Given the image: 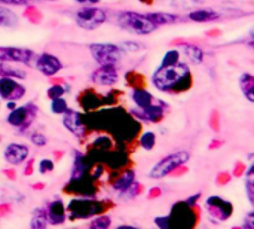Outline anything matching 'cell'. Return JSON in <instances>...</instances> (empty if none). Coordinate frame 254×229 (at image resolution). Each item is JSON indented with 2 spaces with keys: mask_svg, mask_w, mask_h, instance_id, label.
I'll return each mask as SVG.
<instances>
[{
  "mask_svg": "<svg viewBox=\"0 0 254 229\" xmlns=\"http://www.w3.org/2000/svg\"><path fill=\"white\" fill-rule=\"evenodd\" d=\"M134 182H135V173L129 170V171L124 173V176L118 182L113 183V189H116L119 192H127L134 185Z\"/></svg>",
  "mask_w": 254,
  "mask_h": 229,
  "instance_id": "cell-20",
  "label": "cell"
},
{
  "mask_svg": "<svg viewBox=\"0 0 254 229\" xmlns=\"http://www.w3.org/2000/svg\"><path fill=\"white\" fill-rule=\"evenodd\" d=\"M121 48V51H125V52H138L143 49V46L138 43V42H134V40H127V42H121L118 45Z\"/></svg>",
  "mask_w": 254,
  "mask_h": 229,
  "instance_id": "cell-26",
  "label": "cell"
},
{
  "mask_svg": "<svg viewBox=\"0 0 254 229\" xmlns=\"http://www.w3.org/2000/svg\"><path fill=\"white\" fill-rule=\"evenodd\" d=\"M0 106H1V103H0Z\"/></svg>",
  "mask_w": 254,
  "mask_h": 229,
  "instance_id": "cell-38",
  "label": "cell"
},
{
  "mask_svg": "<svg viewBox=\"0 0 254 229\" xmlns=\"http://www.w3.org/2000/svg\"><path fill=\"white\" fill-rule=\"evenodd\" d=\"M73 1H76V3H79V4H82V6H95V4H98L101 0H73Z\"/></svg>",
  "mask_w": 254,
  "mask_h": 229,
  "instance_id": "cell-34",
  "label": "cell"
},
{
  "mask_svg": "<svg viewBox=\"0 0 254 229\" xmlns=\"http://www.w3.org/2000/svg\"><path fill=\"white\" fill-rule=\"evenodd\" d=\"M180 51L179 49H170L164 54L162 60H161V66H167V64H174L177 61H180Z\"/></svg>",
  "mask_w": 254,
  "mask_h": 229,
  "instance_id": "cell-24",
  "label": "cell"
},
{
  "mask_svg": "<svg viewBox=\"0 0 254 229\" xmlns=\"http://www.w3.org/2000/svg\"><path fill=\"white\" fill-rule=\"evenodd\" d=\"M89 52L92 58L100 64H113L116 66L121 61L122 51L118 45L115 43H91L89 45Z\"/></svg>",
  "mask_w": 254,
  "mask_h": 229,
  "instance_id": "cell-6",
  "label": "cell"
},
{
  "mask_svg": "<svg viewBox=\"0 0 254 229\" xmlns=\"http://www.w3.org/2000/svg\"><path fill=\"white\" fill-rule=\"evenodd\" d=\"M36 69L45 76H54L63 69V63L52 54H40L36 60Z\"/></svg>",
  "mask_w": 254,
  "mask_h": 229,
  "instance_id": "cell-11",
  "label": "cell"
},
{
  "mask_svg": "<svg viewBox=\"0 0 254 229\" xmlns=\"http://www.w3.org/2000/svg\"><path fill=\"white\" fill-rule=\"evenodd\" d=\"M63 124L64 127L73 133L74 136L77 137H82L85 134V125L82 122V118H80V113L77 110H73V109H67L64 113H63Z\"/></svg>",
  "mask_w": 254,
  "mask_h": 229,
  "instance_id": "cell-12",
  "label": "cell"
},
{
  "mask_svg": "<svg viewBox=\"0 0 254 229\" xmlns=\"http://www.w3.org/2000/svg\"><path fill=\"white\" fill-rule=\"evenodd\" d=\"M31 60H33V51L31 49L16 48V46H0V61L28 64Z\"/></svg>",
  "mask_w": 254,
  "mask_h": 229,
  "instance_id": "cell-10",
  "label": "cell"
},
{
  "mask_svg": "<svg viewBox=\"0 0 254 229\" xmlns=\"http://www.w3.org/2000/svg\"><path fill=\"white\" fill-rule=\"evenodd\" d=\"M64 92H65V89H64L61 85H54V86L48 88V91H46V94H48V97H49L51 100H52V98L63 97V95H64Z\"/></svg>",
  "mask_w": 254,
  "mask_h": 229,
  "instance_id": "cell-30",
  "label": "cell"
},
{
  "mask_svg": "<svg viewBox=\"0 0 254 229\" xmlns=\"http://www.w3.org/2000/svg\"><path fill=\"white\" fill-rule=\"evenodd\" d=\"M207 207L210 210V213L216 218L220 216V219H228V216L232 213V206L226 201H223L219 197H211L207 201Z\"/></svg>",
  "mask_w": 254,
  "mask_h": 229,
  "instance_id": "cell-14",
  "label": "cell"
},
{
  "mask_svg": "<svg viewBox=\"0 0 254 229\" xmlns=\"http://www.w3.org/2000/svg\"><path fill=\"white\" fill-rule=\"evenodd\" d=\"M30 0H0L1 6H27Z\"/></svg>",
  "mask_w": 254,
  "mask_h": 229,
  "instance_id": "cell-33",
  "label": "cell"
},
{
  "mask_svg": "<svg viewBox=\"0 0 254 229\" xmlns=\"http://www.w3.org/2000/svg\"><path fill=\"white\" fill-rule=\"evenodd\" d=\"M48 224V219H46V212L43 210L42 212V216H34L33 221H31V228H45Z\"/></svg>",
  "mask_w": 254,
  "mask_h": 229,
  "instance_id": "cell-32",
  "label": "cell"
},
{
  "mask_svg": "<svg viewBox=\"0 0 254 229\" xmlns=\"http://www.w3.org/2000/svg\"><path fill=\"white\" fill-rule=\"evenodd\" d=\"M49 109L52 113L55 115H63L67 109H68V103L65 98L63 97H58V98H52L51 100V104H49Z\"/></svg>",
  "mask_w": 254,
  "mask_h": 229,
  "instance_id": "cell-22",
  "label": "cell"
},
{
  "mask_svg": "<svg viewBox=\"0 0 254 229\" xmlns=\"http://www.w3.org/2000/svg\"><path fill=\"white\" fill-rule=\"evenodd\" d=\"M76 22L83 30H95L103 25L107 19V15L103 9L95 6H83L74 13Z\"/></svg>",
  "mask_w": 254,
  "mask_h": 229,
  "instance_id": "cell-5",
  "label": "cell"
},
{
  "mask_svg": "<svg viewBox=\"0 0 254 229\" xmlns=\"http://www.w3.org/2000/svg\"><path fill=\"white\" fill-rule=\"evenodd\" d=\"M46 219L57 225V224H61L64 222L65 219V213H64V206L61 201H52L48 207V212H46Z\"/></svg>",
  "mask_w": 254,
  "mask_h": 229,
  "instance_id": "cell-16",
  "label": "cell"
},
{
  "mask_svg": "<svg viewBox=\"0 0 254 229\" xmlns=\"http://www.w3.org/2000/svg\"><path fill=\"white\" fill-rule=\"evenodd\" d=\"M118 25L125 30L129 31L132 34H138V36H146L153 33L158 25L149 18L147 13H138V12H121L116 18Z\"/></svg>",
  "mask_w": 254,
  "mask_h": 229,
  "instance_id": "cell-3",
  "label": "cell"
},
{
  "mask_svg": "<svg viewBox=\"0 0 254 229\" xmlns=\"http://www.w3.org/2000/svg\"><path fill=\"white\" fill-rule=\"evenodd\" d=\"M253 170L254 167L252 165V167L249 168L247 174H246V189H247V195H249V200H250L252 204H253Z\"/></svg>",
  "mask_w": 254,
  "mask_h": 229,
  "instance_id": "cell-27",
  "label": "cell"
},
{
  "mask_svg": "<svg viewBox=\"0 0 254 229\" xmlns=\"http://www.w3.org/2000/svg\"><path fill=\"white\" fill-rule=\"evenodd\" d=\"M240 88L244 97L253 103L254 101V77L252 73H241L240 76Z\"/></svg>",
  "mask_w": 254,
  "mask_h": 229,
  "instance_id": "cell-18",
  "label": "cell"
},
{
  "mask_svg": "<svg viewBox=\"0 0 254 229\" xmlns=\"http://www.w3.org/2000/svg\"><path fill=\"white\" fill-rule=\"evenodd\" d=\"M25 86L21 85L16 79L1 76L0 77V98L6 101H18L25 95Z\"/></svg>",
  "mask_w": 254,
  "mask_h": 229,
  "instance_id": "cell-7",
  "label": "cell"
},
{
  "mask_svg": "<svg viewBox=\"0 0 254 229\" xmlns=\"http://www.w3.org/2000/svg\"><path fill=\"white\" fill-rule=\"evenodd\" d=\"M190 70L186 63L177 61L174 64L159 66L152 75V83L162 92H171L182 88L183 83L189 82Z\"/></svg>",
  "mask_w": 254,
  "mask_h": 229,
  "instance_id": "cell-1",
  "label": "cell"
},
{
  "mask_svg": "<svg viewBox=\"0 0 254 229\" xmlns=\"http://www.w3.org/2000/svg\"><path fill=\"white\" fill-rule=\"evenodd\" d=\"M156 224H158L161 228H167V227H168V218H165V216L156 218Z\"/></svg>",
  "mask_w": 254,
  "mask_h": 229,
  "instance_id": "cell-35",
  "label": "cell"
},
{
  "mask_svg": "<svg viewBox=\"0 0 254 229\" xmlns=\"http://www.w3.org/2000/svg\"><path fill=\"white\" fill-rule=\"evenodd\" d=\"M155 143H156V136H155L153 131H146V133H143V136H141V139H140V145H141L143 149L152 151V149L155 148Z\"/></svg>",
  "mask_w": 254,
  "mask_h": 229,
  "instance_id": "cell-23",
  "label": "cell"
},
{
  "mask_svg": "<svg viewBox=\"0 0 254 229\" xmlns=\"http://www.w3.org/2000/svg\"><path fill=\"white\" fill-rule=\"evenodd\" d=\"M30 121H31V116H30L28 106L13 107L10 113L7 115V122L16 128H25L27 125H30Z\"/></svg>",
  "mask_w": 254,
  "mask_h": 229,
  "instance_id": "cell-13",
  "label": "cell"
},
{
  "mask_svg": "<svg viewBox=\"0 0 254 229\" xmlns=\"http://www.w3.org/2000/svg\"><path fill=\"white\" fill-rule=\"evenodd\" d=\"M109 225H110V219H109V216H100V218H95V219L89 224V227H91V228H98V229L109 228Z\"/></svg>",
  "mask_w": 254,
  "mask_h": 229,
  "instance_id": "cell-29",
  "label": "cell"
},
{
  "mask_svg": "<svg viewBox=\"0 0 254 229\" xmlns=\"http://www.w3.org/2000/svg\"><path fill=\"white\" fill-rule=\"evenodd\" d=\"M37 170L40 174H46V173L54 170V162L49 158H42L37 164Z\"/></svg>",
  "mask_w": 254,
  "mask_h": 229,
  "instance_id": "cell-28",
  "label": "cell"
},
{
  "mask_svg": "<svg viewBox=\"0 0 254 229\" xmlns=\"http://www.w3.org/2000/svg\"><path fill=\"white\" fill-rule=\"evenodd\" d=\"M15 24V16L10 10H7L6 7H1L0 6V25H6V27H10Z\"/></svg>",
  "mask_w": 254,
  "mask_h": 229,
  "instance_id": "cell-25",
  "label": "cell"
},
{
  "mask_svg": "<svg viewBox=\"0 0 254 229\" xmlns=\"http://www.w3.org/2000/svg\"><path fill=\"white\" fill-rule=\"evenodd\" d=\"M180 54H183L190 63L193 64H201L204 61V51L196 46V45H190V43H185L180 46Z\"/></svg>",
  "mask_w": 254,
  "mask_h": 229,
  "instance_id": "cell-15",
  "label": "cell"
},
{
  "mask_svg": "<svg viewBox=\"0 0 254 229\" xmlns=\"http://www.w3.org/2000/svg\"><path fill=\"white\" fill-rule=\"evenodd\" d=\"M6 106H7V109H10V110H12L13 107H16V101H7V104H6Z\"/></svg>",
  "mask_w": 254,
  "mask_h": 229,
  "instance_id": "cell-36",
  "label": "cell"
},
{
  "mask_svg": "<svg viewBox=\"0 0 254 229\" xmlns=\"http://www.w3.org/2000/svg\"><path fill=\"white\" fill-rule=\"evenodd\" d=\"M48 1H55V0H48Z\"/></svg>",
  "mask_w": 254,
  "mask_h": 229,
  "instance_id": "cell-37",
  "label": "cell"
},
{
  "mask_svg": "<svg viewBox=\"0 0 254 229\" xmlns=\"http://www.w3.org/2000/svg\"><path fill=\"white\" fill-rule=\"evenodd\" d=\"M30 140H31V143H33L34 146H39V148H43V146L48 143V139H46L45 134H42V133H33V134L30 136Z\"/></svg>",
  "mask_w": 254,
  "mask_h": 229,
  "instance_id": "cell-31",
  "label": "cell"
},
{
  "mask_svg": "<svg viewBox=\"0 0 254 229\" xmlns=\"http://www.w3.org/2000/svg\"><path fill=\"white\" fill-rule=\"evenodd\" d=\"M92 82L100 86H113L119 80V73L116 70V66L113 64H103L100 66L91 76Z\"/></svg>",
  "mask_w": 254,
  "mask_h": 229,
  "instance_id": "cell-8",
  "label": "cell"
},
{
  "mask_svg": "<svg viewBox=\"0 0 254 229\" xmlns=\"http://www.w3.org/2000/svg\"><path fill=\"white\" fill-rule=\"evenodd\" d=\"M30 155V148L24 143H9L3 149V158L9 165H21Z\"/></svg>",
  "mask_w": 254,
  "mask_h": 229,
  "instance_id": "cell-9",
  "label": "cell"
},
{
  "mask_svg": "<svg viewBox=\"0 0 254 229\" xmlns=\"http://www.w3.org/2000/svg\"><path fill=\"white\" fill-rule=\"evenodd\" d=\"M149 18L158 25H167V24H173V22H177V16L176 15H171V13H147Z\"/></svg>",
  "mask_w": 254,
  "mask_h": 229,
  "instance_id": "cell-21",
  "label": "cell"
},
{
  "mask_svg": "<svg viewBox=\"0 0 254 229\" xmlns=\"http://www.w3.org/2000/svg\"><path fill=\"white\" fill-rule=\"evenodd\" d=\"M0 75L13 77V79H24L27 76L24 70H21L19 67H16L15 64H12L9 61H0Z\"/></svg>",
  "mask_w": 254,
  "mask_h": 229,
  "instance_id": "cell-19",
  "label": "cell"
},
{
  "mask_svg": "<svg viewBox=\"0 0 254 229\" xmlns=\"http://www.w3.org/2000/svg\"><path fill=\"white\" fill-rule=\"evenodd\" d=\"M188 18L190 21H195V22H201L202 24V22H213V21L219 19L220 15L217 12L211 10V9H195V10H192L188 15Z\"/></svg>",
  "mask_w": 254,
  "mask_h": 229,
  "instance_id": "cell-17",
  "label": "cell"
},
{
  "mask_svg": "<svg viewBox=\"0 0 254 229\" xmlns=\"http://www.w3.org/2000/svg\"><path fill=\"white\" fill-rule=\"evenodd\" d=\"M132 101L137 106L132 110V113L137 118H140L141 121L156 122V121H159L162 118L164 103L161 100H156L149 91H146V89H134Z\"/></svg>",
  "mask_w": 254,
  "mask_h": 229,
  "instance_id": "cell-2",
  "label": "cell"
},
{
  "mask_svg": "<svg viewBox=\"0 0 254 229\" xmlns=\"http://www.w3.org/2000/svg\"><path fill=\"white\" fill-rule=\"evenodd\" d=\"M188 161H189V153L186 151H179V152L170 153V155L164 156L159 162H156L152 167V170L149 171V177H152V179H164L170 173H173L176 168L186 164Z\"/></svg>",
  "mask_w": 254,
  "mask_h": 229,
  "instance_id": "cell-4",
  "label": "cell"
}]
</instances>
